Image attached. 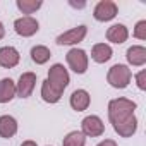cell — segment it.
<instances>
[{
	"instance_id": "1",
	"label": "cell",
	"mask_w": 146,
	"mask_h": 146,
	"mask_svg": "<svg viewBox=\"0 0 146 146\" xmlns=\"http://www.w3.org/2000/svg\"><path fill=\"white\" fill-rule=\"evenodd\" d=\"M136 103L127 98H115L108 103V119L113 131L122 137H131L137 129V120L134 115Z\"/></svg>"
},
{
	"instance_id": "2",
	"label": "cell",
	"mask_w": 146,
	"mask_h": 146,
	"mask_svg": "<svg viewBox=\"0 0 146 146\" xmlns=\"http://www.w3.org/2000/svg\"><path fill=\"white\" fill-rule=\"evenodd\" d=\"M131 78H132V72L124 64H115L107 74V81L110 83V86L119 88V90L127 88V84L131 83Z\"/></svg>"
},
{
	"instance_id": "3",
	"label": "cell",
	"mask_w": 146,
	"mask_h": 146,
	"mask_svg": "<svg viewBox=\"0 0 146 146\" xmlns=\"http://www.w3.org/2000/svg\"><path fill=\"white\" fill-rule=\"evenodd\" d=\"M46 81L58 91V93H64V90L67 88L69 84V72L67 69L62 65V64H53L50 69H48V78Z\"/></svg>"
},
{
	"instance_id": "4",
	"label": "cell",
	"mask_w": 146,
	"mask_h": 146,
	"mask_svg": "<svg viewBox=\"0 0 146 146\" xmlns=\"http://www.w3.org/2000/svg\"><path fill=\"white\" fill-rule=\"evenodd\" d=\"M67 64L76 74H84L88 69V55L81 48H72L67 52Z\"/></svg>"
},
{
	"instance_id": "5",
	"label": "cell",
	"mask_w": 146,
	"mask_h": 146,
	"mask_svg": "<svg viewBox=\"0 0 146 146\" xmlns=\"http://www.w3.org/2000/svg\"><path fill=\"white\" fill-rule=\"evenodd\" d=\"M93 16L96 21H112L115 16H117V5L115 2H112V0H102V2L96 4L95 11H93Z\"/></svg>"
},
{
	"instance_id": "6",
	"label": "cell",
	"mask_w": 146,
	"mask_h": 146,
	"mask_svg": "<svg viewBox=\"0 0 146 146\" xmlns=\"http://www.w3.org/2000/svg\"><path fill=\"white\" fill-rule=\"evenodd\" d=\"M14 29H16V33H17L19 36L28 38V36H33V35L40 29V24H38V21H36L35 17H31V16H24V17L16 19V23H14Z\"/></svg>"
},
{
	"instance_id": "7",
	"label": "cell",
	"mask_w": 146,
	"mask_h": 146,
	"mask_svg": "<svg viewBox=\"0 0 146 146\" xmlns=\"http://www.w3.org/2000/svg\"><path fill=\"white\" fill-rule=\"evenodd\" d=\"M36 86V74L35 72H24L19 78V83L16 84V95L21 98H28Z\"/></svg>"
},
{
	"instance_id": "8",
	"label": "cell",
	"mask_w": 146,
	"mask_h": 146,
	"mask_svg": "<svg viewBox=\"0 0 146 146\" xmlns=\"http://www.w3.org/2000/svg\"><path fill=\"white\" fill-rule=\"evenodd\" d=\"M81 125H83V131L81 132L84 136H90V137H98L105 131V125H103L102 119L96 117V115H88L86 119H83V124Z\"/></svg>"
},
{
	"instance_id": "9",
	"label": "cell",
	"mask_w": 146,
	"mask_h": 146,
	"mask_svg": "<svg viewBox=\"0 0 146 146\" xmlns=\"http://www.w3.org/2000/svg\"><path fill=\"white\" fill-rule=\"evenodd\" d=\"M86 33H88V28H86V26L72 28V29L62 33V35L57 38V43H58V45H76V43H79V41L84 40Z\"/></svg>"
},
{
	"instance_id": "10",
	"label": "cell",
	"mask_w": 146,
	"mask_h": 146,
	"mask_svg": "<svg viewBox=\"0 0 146 146\" xmlns=\"http://www.w3.org/2000/svg\"><path fill=\"white\" fill-rule=\"evenodd\" d=\"M19 52L14 46H2L0 48V65L5 69H12L19 64Z\"/></svg>"
},
{
	"instance_id": "11",
	"label": "cell",
	"mask_w": 146,
	"mask_h": 146,
	"mask_svg": "<svg viewBox=\"0 0 146 146\" xmlns=\"http://www.w3.org/2000/svg\"><path fill=\"white\" fill-rule=\"evenodd\" d=\"M90 102H91V98H90V93L86 90H76L74 93L70 95V107L74 108L76 112L86 110L90 107Z\"/></svg>"
},
{
	"instance_id": "12",
	"label": "cell",
	"mask_w": 146,
	"mask_h": 146,
	"mask_svg": "<svg viewBox=\"0 0 146 146\" xmlns=\"http://www.w3.org/2000/svg\"><path fill=\"white\" fill-rule=\"evenodd\" d=\"M127 38H129V31L124 24H113L107 29V40L112 43L120 45V43L127 41Z\"/></svg>"
},
{
	"instance_id": "13",
	"label": "cell",
	"mask_w": 146,
	"mask_h": 146,
	"mask_svg": "<svg viewBox=\"0 0 146 146\" xmlns=\"http://www.w3.org/2000/svg\"><path fill=\"white\" fill-rule=\"evenodd\" d=\"M127 62L134 67H141L146 62V48L141 45H134L127 50Z\"/></svg>"
},
{
	"instance_id": "14",
	"label": "cell",
	"mask_w": 146,
	"mask_h": 146,
	"mask_svg": "<svg viewBox=\"0 0 146 146\" xmlns=\"http://www.w3.org/2000/svg\"><path fill=\"white\" fill-rule=\"evenodd\" d=\"M17 132V120L11 115H2L0 117V137H12Z\"/></svg>"
},
{
	"instance_id": "15",
	"label": "cell",
	"mask_w": 146,
	"mask_h": 146,
	"mask_svg": "<svg viewBox=\"0 0 146 146\" xmlns=\"http://www.w3.org/2000/svg\"><path fill=\"white\" fill-rule=\"evenodd\" d=\"M91 58L98 64H105L112 58V48L107 43H96L91 50Z\"/></svg>"
},
{
	"instance_id": "16",
	"label": "cell",
	"mask_w": 146,
	"mask_h": 146,
	"mask_svg": "<svg viewBox=\"0 0 146 146\" xmlns=\"http://www.w3.org/2000/svg\"><path fill=\"white\" fill-rule=\"evenodd\" d=\"M16 96V83L11 78L0 79V103H7Z\"/></svg>"
},
{
	"instance_id": "17",
	"label": "cell",
	"mask_w": 146,
	"mask_h": 146,
	"mask_svg": "<svg viewBox=\"0 0 146 146\" xmlns=\"http://www.w3.org/2000/svg\"><path fill=\"white\" fill-rule=\"evenodd\" d=\"M60 96H62V93H58V91L45 79L43 84H41V98H43L46 103H57V102L60 100Z\"/></svg>"
},
{
	"instance_id": "18",
	"label": "cell",
	"mask_w": 146,
	"mask_h": 146,
	"mask_svg": "<svg viewBox=\"0 0 146 146\" xmlns=\"http://www.w3.org/2000/svg\"><path fill=\"white\" fill-rule=\"evenodd\" d=\"M50 57H52L50 50L46 46H43V45H36V46L31 48V58H33L35 64H40V65L41 64H46L50 60Z\"/></svg>"
},
{
	"instance_id": "19",
	"label": "cell",
	"mask_w": 146,
	"mask_h": 146,
	"mask_svg": "<svg viewBox=\"0 0 146 146\" xmlns=\"http://www.w3.org/2000/svg\"><path fill=\"white\" fill-rule=\"evenodd\" d=\"M62 144L64 146H84L86 144V136L81 131H72L64 137Z\"/></svg>"
},
{
	"instance_id": "20",
	"label": "cell",
	"mask_w": 146,
	"mask_h": 146,
	"mask_svg": "<svg viewBox=\"0 0 146 146\" xmlns=\"http://www.w3.org/2000/svg\"><path fill=\"white\" fill-rule=\"evenodd\" d=\"M41 0H17L16 5L23 14H33L41 7Z\"/></svg>"
},
{
	"instance_id": "21",
	"label": "cell",
	"mask_w": 146,
	"mask_h": 146,
	"mask_svg": "<svg viewBox=\"0 0 146 146\" xmlns=\"http://www.w3.org/2000/svg\"><path fill=\"white\" fill-rule=\"evenodd\" d=\"M134 36L139 40H146V21H139L134 28Z\"/></svg>"
},
{
	"instance_id": "22",
	"label": "cell",
	"mask_w": 146,
	"mask_h": 146,
	"mask_svg": "<svg viewBox=\"0 0 146 146\" xmlns=\"http://www.w3.org/2000/svg\"><path fill=\"white\" fill-rule=\"evenodd\" d=\"M136 83H137V88H139V90H146V70H144V69H143L141 72H137Z\"/></svg>"
},
{
	"instance_id": "23",
	"label": "cell",
	"mask_w": 146,
	"mask_h": 146,
	"mask_svg": "<svg viewBox=\"0 0 146 146\" xmlns=\"http://www.w3.org/2000/svg\"><path fill=\"white\" fill-rule=\"evenodd\" d=\"M96 146H117V143H115L113 139H105V141H102V143L96 144Z\"/></svg>"
},
{
	"instance_id": "24",
	"label": "cell",
	"mask_w": 146,
	"mask_h": 146,
	"mask_svg": "<svg viewBox=\"0 0 146 146\" xmlns=\"http://www.w3.org/2000/svg\"><path fill=\"white\" fill-rule=\"evenodd\" d=\"M72 7H76V9H83L84 5H86V2H72V0H70V2H69Z\"/></svg>"
},
{
	"instance_id": "25",
	"label": "cell",
	"mask_w": 146,
	"mask_h": 146,
	"mask_svg": "<svg viewBox=\"0 0 146 146\" xmlns=\"http://www.w3.org/2000/svg\"><path fill=\"white\" fill-rule=\"evenodd\" d=\"M5 36V28H4V24L2 23H0V40H2Z\"/></svg>"
},
{
	"instance_id": "26",
	"label": "cell",
	"mask_w": 146,
	"mask_h": 146,
	"mask_svg": "<svg viewBox=\"0 0 146 146\" xmlns=\"http://www.w3.org/2000/svg\"><path fill=\"white\" fill-rule=\"evenodd\" d=\"M21 146H38V144H36L35 141H24V143H23Z\"/></svg>"
}]
</instances>
